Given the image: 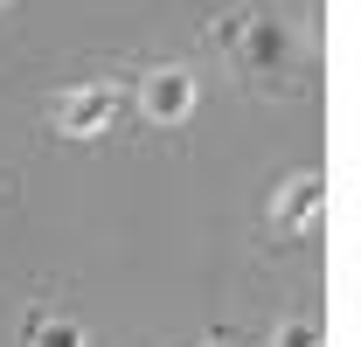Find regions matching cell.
<instances>
[{
	"label": "cell",
	"mask_w": 361,
	"mask_h": 347,
	"mask_svg": "<svg viewBox=\"0 0 361 347\" xmlns=\"http://www.w3.org/2000/svg\"><path fill=\"white\" fill-rule=\"evenodd\" d=\"M209 42L223 49V63L236 77H250V84H292V28L264 14V7H229L209 21Z\"/></svg>",
	"instance_id": "6da1fadb"
},
{
	"label": "cell",
	"mask_w": 361,
	"mask_h": 347,
	"mask_svg": "<svg viewBox=\"0 0 361 347\" xmlns=\"http://www.w3.org/2000/svg\"><path fill=\"white\" fill-rule=\"evenodd\" d=\"M126 111H133L126 84H70L49 97V132L56 139H104Z\"/></svg>",
	"instance_id": "7a4b0ae2"
},
{
	"label": "cell",
	"mask_w": 361,
	"mask_h": 347,
	"mask_svg": "<svg viewBox=\"0 0 361 347\" xmlns=\"http://www.w3.org/2000/svg\"><path fill=\"white\" fill-rule=\"evenodd\" d=\"M139 111L153 118V126H188V111H195V97H202V84H195V70L188 63H153L146 77H139Z\"/></svg>",
	"instance_id": "3957f363"
},
{
	"label": "cell",
	"mask_w": 361,
	"mask_h": 347,
	"mask_svg": "<svg viewBox=\"0 0 361 347\" xmlns=\"http://www.w3.org/2000/svg\"><path fill=\"white\" fill-rule=\"evenodd\" d=\"M319 209H326V174L306 167V174H292V181L278 188L271 222H278V236H313V229H319Z\"/></svg>",
	"instance_id": "277c9868"
},
{
	"label": "cell",
	"mask_w": 361,
	"mask_h": 347,
	"mask_svg": "<svg viewBox=\"0 0 361 347\" xmlns=\"http://www.w3.org/2000/svg\"><path fill=\"white\" fill-rule=\"evenodd\" d=\"M21 347H84V327H77L70 312L35 305V312H28V327H21Z\"/></svg>",
	"instance_id": "5b68a950"
},
{
	"label": "cell",
	"mask_w": 361,
	"mask_h": 347,
	"mask_svg": "<svg viewBox=\"0 0 361 347\" xmlns=\"http://www.w3.org/2000/svg\"><path fill=\"white\" fill-rule=\"evenodd\" d=\"M271 347H326V334H319V319L306 312V319H278L271 327Z\"/></svg>",
	"instance_id": "8992f818"
},
{
	"label": "cell",
	"mask_w": 361,
	"mask_h": 347,
	"mask_svg": "<svg viewBox=\"0 0 361 347\" xmlns=\"http://www.w3.org/2000/svg\"><path fill=\"white\" fill-rule=\"evenodd\" d=\"M202 347H236V341H229V334H209V341H202Z\"/></svg>",
	"instance_id": "52a82bcc"
},
{
	"label": "cell",
	"mask_w": 361,
	"mask_h": 347,
	"mask_svg": "<svg viewBox=\"0 0 361 347\" xmlns=\"http://www.w3.org/2000/svg\"><path fill=\"white\" fill-rule=\"evenodd\" d=\"M0 7H7V0H0Z\"/></svg>",
	"instance_id": "ba28073f"
}]
</instances>
